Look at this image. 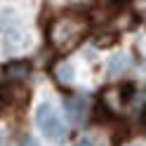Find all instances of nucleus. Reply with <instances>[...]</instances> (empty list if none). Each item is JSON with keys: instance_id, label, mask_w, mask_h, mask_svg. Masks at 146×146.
<instances>
[{"instance_id": "f257e3e1", "label": "nucleus", "mask_w": 146, "mask_h": 146, "mask_svg": "<svg viewBox=\"0 0 146 146\" xmlns=\"http://www.w3.org/2000/svg\"><path fill=\"white\" fill-rule=\"evenodd\" d=\"M87 33V21L78 14H66L57 19L50 26V42L54 50L59 52H68L85 38Z\"/></svg>"}, {"instance_id": "9d476101", "label": "nucleus", "mask_w": 146, "mask_h": 146, "mask_svg": "<svg viewBox=\"0 0 146 146\" xmlns=\"http://www.w3.org/2000/svg\"><path fill=\"white\" fill-rule=\"evenodd\" d=\"M130 146H146V144H137V141H134V144H130Z\"/></svg>"}, {"instance_id": "1a4fd4ad", "label": "nucleus", "mask_w": 146, "mask_h": 146, "mask_svg": "<svg viewBox=\"0 0 146 146\" xmlns=\"http://www.w3.org/2000/svg\"><path fill=\"white\" fill-rule=\"evenodd\" d=\"M78 146H92V144H90V139H80V141H78Z\"/></svg>"}, {"instance_id": "39448f33", "label": "nucleus", "mask_w": 146, "mask_h": 146, "mask_svg": "<svg viewBox=\"0 0 146 146\" xmlns=\"http://www.w3.org/2000/svg\"><path fill=\"white\" fill-rule=\"evenodd\" d=\"M66 113H68L71 120H80V118H83V113H85V102H83L80 97L66 99Z\"/></svg>"}, {"instance_id": "7ed1b4c3", "label": "nucleus", "mask_w": 146, "mask_h": 146, "mask_svg": "<svg viewBox=\"0 0 146 146\" xmlns=\"http://www.w3.org/2000/svg\"><path fill=\"white\" fill-rule=\"evenodd\" d=\"M0 24H3V40H5L7 52H17V50H21L24 45L29 42V35H26V31L21 29V24H19V19L14 17L12 10H7V12L3 14Z\"/></svg>"}, {"instance_id": "20e7f679", "label": "nucleus", "mask_w": 146, "mask_h": 146, "mask_svg": "<svg viewBox=\"0 0 146 146\" xmlns=\"http://www.w3.org/2000/svg\"><path fill=\"white\" fill-rule=\"evenodd\" d=\"M54 78H57V83L59 85H71L73 83V66L68 61H59V64H54Z\"/></svg>"}, {"instance_id": "423d86ee", "label": "nucleus", "mask_w": 146, "mask_h": 146, "mask_svg": "<svg viewBox=\"0 0 146 146\" xmlns=\"http://www.w3.org/2000/svg\"><path fill=\"white\" fill-rule=\"evenodd\" d=\"M5 76L10 80H24L29 76V64L26 61H17V64H10V66L5 68Z\"/></svg>"}, {"instance_id": "0eeeda50", "label": "nucleus", "mask_w": 146, "mask_h": 146, "mask_svg": "<svg viewBox=\"0 0 146 146\" xmlns=\"http://www.w3.org/2000/svg\"><path fill=\"white\" fill-rule=\"evenodd\" d=\"M127 64H130L127 54H113L111 61H108V73H111V76H120V73L127 68Z\"/></svg>"}, {"instance_id": "f03ea898", "label": "nucleus", "mask_w": 146, "mask_h": 146, "mask_svg": "<svg viewBox=\"0 0 146 146\" xmlns=\"http://www.w3.org/2000/svg\"><path fill=\"white\" fill-rule=\"evenodd\" d=\"M35 125H38V130L52 141L64 139V134H66V127H64L61 118L57 115V111H54L52 104H47V102H42L38 106V111H35Z\"/></svg>"}, {"instance_id": "6e6552de", "label": "nucleus", "mask_w": 146, "mask_h": 146, "mask_svg": "<svg viewBox=\"0 0 146 146\" xmlns=\"http://www.w3.org/2000/svg\"><path fill=\"white\" fill-rule=\"evenodd\" d=\"M17 146H38V141H35L33 137H24V139H21L19 144H17Z\"/></svg>"}]
</instances>
